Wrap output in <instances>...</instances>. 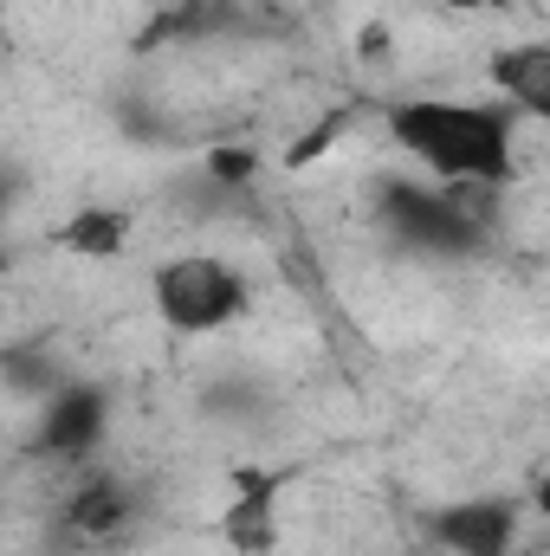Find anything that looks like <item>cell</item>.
I'll list each match as a JSON object with an SVG mask.
<instances>
[{
    "label": "cell",
    "instance_id": "obj_3",
    "mask_svg": "<svg viewBox=\"0 0 550 556\" xmlns=\"http://www.w3.org/2000/svg\"><path fill=\"white\" fill-rule=\"evenodd\" d=\"M466 194L473 188H447V181H427V175H389L376 188V220L389 227V240H402L414 253L460 260V253H479V240H486Z\"/></svg>",
    "mask_w": 550,
    "mask_h": 556
},
{
    "label": "cell",
    "instance_id": "obj_9",
    "mask_svg": "<svg viewBox=\"0 0 550 556\" xmlns=\"http://www.w3.org/2000/svg\"><path fill=\"white\" fill-rule=\"evenodd\" d=\"M130 240H137V220H130L124 207H78V214L52 233V247H59V253H78V260H124Z\"/></svg>",
    "mask_w": 550,
    "mask_h": 556
},
{
    "label": "cell",
    "instance_id": "obj_11",
    "mask_svg": "<svg viewBox=\"0 0 550 556\" xmlns=\"http://www.w3.org/2000/svg\"><path fill=\"white\" fill-rule=\"evenodd\" d=\"M525 505H532L538 518H550V472H545V479H532V492H525Z\"/></svg>",
    "mask_w": 550,
    "mask_h": 556
},
{
    "label": "cell",
    "instance_id": "obj_4",
    "mask_svg": "<svg viewBox=\"0 0 550 556\" xmlns=\"http://www.w3.org/2000/svg\"><path fill=\"white\" fill-rule=\"evenodd\" d=\"M525 498L512 492H473V498H447L421 518V531L447 556H512L525 531Z\"/></svg>",
    "mask_w": 550,
    "mask_h": 556
},
{
    "label": "cell",
    "instance_id": "obj_2",
    "mask_svg": "<svg viewBox=\"0 0 550 556\" xmlns=\"http://www.w3.org/2000/svg\"><path fill=\"white\" fill-rule=\"evenodd\" d=\"M149 304H155V317L175 337H214V330H227V324L247 317L253 291H247V273L234 260H221V253H182V260L155 266Z\"/></svg>",
    "mask_w": 550,
    "mask_h": 556
},
{
    "label": "cell",
    "instance_id": "obj_10",
    "mask_svg": "<svg viewBox=\"0 0 550 556\" xmlns=\"http://www.w3.org/2000/svg\"><path fill=\"white\" fill-rule=\"evenodd\" d=\"M208 168H214V181H227V188H240V181L253 175V155H234V149H221V155H214Z\"/></svg>",
    "mask_w": 550,
    "mask_h": 556
},
{
    "label": "cell",
    "instance_id": "obj_12",
    "mask_svg": "<svg viewBox=\"0 0 550 556\" xmlns=\"http://www.w3.org/2000/svg\"><path fill=\"white\" fill-rule=\"evenodd\" d=\"M453 7H479V0H453Z\"/></svg>",
    "mask_w": 550,
    "mask_h": 556
},
{
    "label": "cell",
    "instance_id": "obj_7",
    "mask_svg": "<svg viewBox=\"0 0 550 556\" xmlns=\"http://www.w3.org/2000/svg\"><path fill=\"white\" fill-rule=\"evenodd\" d=\"M130 518H137V498H130V485L117 472L78 479L72 498H65V511H59V525H65L72 544H117L130 531Z\"/></svg>",
    "mask_w": 550,
    "mask_h": 556
},
{
    "label": "cell",
    "instance_id": "obj_6",
    "mask_svg": "<svg viewBox=\"0 0 550 556\" xmlns=\"http://www.w3.org/2000/svg\"><path fill=\"white\" fill-rule=\"evenodd\" d=\"M104 427H111V395L91 389V382H65V389H52L33 446H39L46 459H85V453L104 440Z\"/></svg>",
    "mask_w": 550,
    "mask_h": 556
},
{
    "label": "cell",
    "instance_id": "obj_8",
    "mask_svg": "<svg viewBox=\"0 0 550 556\" xmlns=\"http://www.w3.org/2000/svg\"><path fill=\"white\" fill-rule=\"evenodd\" d=\"M492 91L518 111V117H538L550 124V39H518V46H499L492 65H486Z\"/></svg>",
    "mask_w": 550,
    "mask_h": 556
},
{
    "label": "cell",
    "instance_id": "obj_1",
    "mask_svg": "<svg viewBox=\"0 0 550 556\" xmlns=\"http://www.w3.org/2000/svg\"><path fill=\"white\" fill-rule=\"evenodd\" d=\"M389 142L447 188L499 194L518 181V111L505 98H402L389 104Z\"/></svg>",
    "mask_w": 550,
    "mask_h": 556
},
{
    "label": "cell",
    "instance_id": "obj_5",
    "mask_svg": "<svg viewBox=\"0 0 550 556\" xmlns=\"http://www.w3.org/2000/svg\"><path fill=\"white\" fill-rule=\"evenodd\" d=\"M278 498H285V472L273 466H240L221 505V538L234 556H273L278 551Z\"/></svg>",
    "mask_w": 550,
    "mask_h": 556
}]
</instances>
